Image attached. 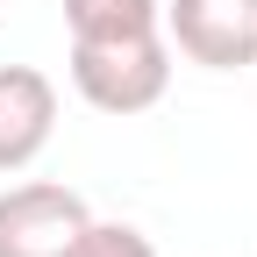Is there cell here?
Instances as JSON below:
<instances>
[{
    "instance_id": "cell-6",
    "label": "cell",
    "mask_w": 257,
    "mask_h": 257,
    "mask_svg": "<svg viewBox=\"0 0 257 257\" xmlns=\"http://www.w3.org/2000/svg\"><path fill=\"white\" fill-rule=\"evenodd\" d=\"M64 257H157V243L143 229H128V221H86Z\"/></svg>"
},
{
    "instance_id": "cell-2",
    "label": "cell",
    "mask_w": 257,
    "mask_h": 257,
    "mask_svg": "<svg viewBox=\"0 0 257 257\" xmlns=\"http://www.w3.org/2000/svg\"><path fill=\"white\" fill-rule=\"evenodd\" d=\"M165 43L207 72H243L257 64V0H172L157 8Z\"/></svg>"
},
{
    "instance_id": "cell-1",
    "label": "cell",
    "mask_w": 257,
    "mask_h": 257,
    "mask_svg": "<svg viewBox=\"0 0 257 257\" xmlns=\"http://www.w3.org/2000/svg\"><path fill=\"white\" fill-rule=\"evenodd\" d=\"M72 86L86 107L100 114H143L165 100L172 86V43L165 29H136V36H72Z\"/></svg>"
},
{
    "instance_id": "cell-5",
    "label": "cell",
    "mask_w": 257,
    "mask_h": 257,
    "mask_svg": "<svg viewBox=\"0 0 257 257\" xmlns=\"http://www.w3.org/2000/svg\"><path fill=\"white\" fill-rule=\"evenodd\" d=\"M157 8L165 0H64V22L72 36H136V29H157Z\"/></svg>"
},
{
    "instance_id": "cell-3",
    "label": "cell",
    "mask_w": 257,
    "mask_h": 257,
    "mask_svg": "<svg viewBox=\"0 0 257 257\" xmlns=\"http://www.w3.org/2000/svg\"><path fill=\"white\" fill-rule=\"evenodd\" d=\"M86 200L72 186H50V179H29L0 193V257H64L86 229Z\"/></svg>"
},
{
    "instance_id": "cell-4",
    "label": "cell",
    "mask_w": 257,
    "mask_h": 257,
    "mask_svg": "<svg viewBox=\"0 0 257 257\" xmlns=\"http://www.w3.org/2000/svg\"><path fill=\"white\" fill-rule=\"evenodd\" d=\"M57 136V86L36 64H0V172H29Z\"/></svg>"
}]
</instances>
